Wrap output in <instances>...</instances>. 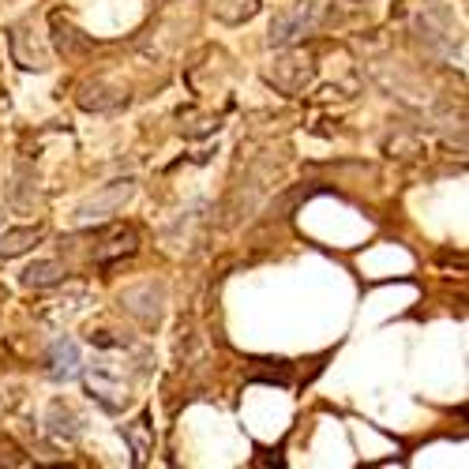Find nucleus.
<instances>
[{
  "label": "nucleus",
  "mask_w": 469,
  "mask_h": 469,
  "mask_svg": "<svg viewBox=\"0 0 469 469\" xmlns=\"http://www.w3.org/2000/svg\"><path fill=\"white\" fill-rule=\"evenodd\" d=\"M90 394H94L98 402H102V409L117 413L120 406L128 402V380L120 376L109 361H98V364L90 368Z\"/></svg>",
  "instance_id": "obj_1"
},
{
  "label": "nucleus",
  "mask_w": 469,
  "mask_h": 469,
  "mask_svg": "<svg viewBox=\"0 0 469 469\" xmlns=\"http://www.w3.org/2000/svg\"><path fill=\"white\" fill-rule=\"evenodd\" d=\"M315 23V5H293L289 12L275 15V23H270V34H267V45L270 49H286L289 42H297L308 27Z\"/></svg>",
  "instance_id": "obj_2"
},
{
  "label": "nucleus",
  "mask_w": 469,
  "mask_h": 469,
  "mask_svg": "<svg viewBox=\"0 0 469 469\" xmlns=\"http://www.w3.org/2000/svg\"><path fill=\"white\" fill-rule=\"evenodd\" d=\"M80 106H83V109H94V113L120 109V106H128V87H120V83H113V80L83 83V87H80Z\"/></svg>",
  "instance_id": "obj_3"
},
{
  "label": "nucleus",
  "mask_w": 469,
  "mask_h": 469,
  "mask_svg": "<svg viewBox=\"0 0 469 469\" xmlns=\"http://www.w3.org/2000/svg\"><path fill=\"white\" fill-rule=\"evenodd\" d=\"M267 80L278 90H286V94H297V90H305L312 83V64L301 61V57H282V61H275L267 68Z\"/></svg>",
  "instance_id": "obj_4"
},
{
  "label": "nucleus",
  "mask_w": 469,
  "mask_h": 469,
  "mask_svg": "<svg viewBox=\"0 0 469 469\" xmlns=\"http://www.w3.org/2000/svg\"><path fill=\"white\" fill-rule=\"evenodd\" d=\"M83 372V357H80V345L71 342V338H57L53 342V350H49V376L68 383V380H76Z\"/></svg>",
  "instance_id": "obj_5"
},
{
  "label": "nucleus",
  "mask_w": 469,
  "mask_h": 469,
  "mask_svg": "<svg viewBox=\"0 0 469 469\" xmlns=\"http://www.w3.org/2000/svg\"><path fill=\"white\" fill-rule=\"evenodd\" d=\"M132 192H136V181H117V184H109L102 195L87 200V203L80 207V218H106V214H113L125 200H132Z\"/></svg>",
  "instance_id": "obj_6"
},
{
  "label": "nucleus",
  "mask_w": 469,
  "mask_h": 469,
  "mask_svg": "<svg viewBox=\"0 0 469 469\" xmlns=\"http://www.w3.org/2000/svg\"><path fill=\"white\" fill-rule=\"evenodd\" d=\"M68 278V263L64 259H34L27 270H23V286L31 289H49Z\"/></svg>",
  "instance_id": "obj_7"
},
{
  "label": "nucleus",
  "mask_w": 469,
  "mask_h": 469,
  "mask_svg": "<svg viewBox=\"0 0 469 469\" xmlns=\"http://www.w3.org/2000/svg\"><path fill=\"white\" fill-rule=\"evenodd\" d=\"M42 237H45V230H42V226H23V230H8V233H0V259H12V256L31 252Z\"/></svg>",
  "instance_id": "obj_8"
},
{
  "label": "nucleus",
  "mask_w": 469,
  "mask_h": 469,
  "mask_svg": "<svg viewBox=\"0 0 469 469\" xmlns=\"http://www.w3.org/2000/svg\"><path fill=\"white\" fill-rule=\"evenodd\" d=\"M49 428H53L57 439H76L80 436V417L71 413L64 402H53L49 406Z\"/></svg>",
  "instance_id": "obj_9"
}]
</instances>
